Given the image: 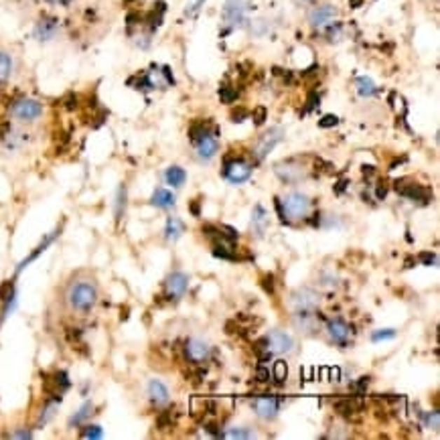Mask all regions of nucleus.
I'll list each match as a JSON object with an SVG mask.
<instances>
[{
  "label": "nucleus",
  "instance_id": "nucleus-33",
  "mask_svg": "<svg viewBox=\"0 0 440 440\" xmlns=\"http://www.w3.org/2000/svg\"><path fill=\"white\" fill-rule=\"evenodd\" d=\"M337 124H339V118L333 114H326L319 120V126L321 128H331V126H337Z\"/></svg>",
  "mask_w": 440,
  "mask_h": 440
},
{
  "label": "nucleus",
  "instance_id": "nucleus-37",
  "mask_svg": "<svg viewBox=\"0 0 440 440\" xmlns=\"http://www.w3.org/2000/svg\"><path fill=\"white\" fill-rule=\"evenodd\" d=\"M268 376H270L268 367L262 364L258 367V371H256V380H258V382H268Z\"/></svg>",
  "mask_w": 440,
  "mask_h": 440
},
{
  "label": "nucleus",
  "instance_id": "nucleus-1",
  "mask_svg": "<svg viewBox=\"0 0 440 440\" xmlns=\"http://www.w3.org/2000/svg\"><path fill=\"white\" fill-rule=\"evenodd\" d=\"M65 301L71 310L76 312H90L97 305V287L94 280L88 278H79L74 280L67 292H65Z\"/></svg>",
  "mask_w": 440,
  "mask_h": 440
},
{
  "label": "nucleus",
  "instance_id": "nucleus-29",
  "mask_svg": "<svg viewBox=\"0 0 440 440\" xmlns=\"http://www.w3.org/2000/svg\"><path fill=\"white\" fill-rule=\"evenodd\" d=\"M124 209H126V187L122 185V187L118 189V197H116V217H118V219L122 217Z\"/></svg>",
  "mask_w": 440,
  "mask_h": 440
},
{
  "label": "nucleus",
  "instance_id": "nucleus-41",
  "mask_svg": "<svg viewBox=\"0 0 440 440\" xmlns=\"http://www.w3.org/2000/svg\"><path fill=\"white\" fill-rule=\"evenodd\" d=\"M248 116V112H244V110H238V112H233V122H244V118Z\"/></svg>",
  "mask_w": 440,
  "mask_h": 440
},
{
  "label": "nucleus",
  "instance_id": "nucleus-25",
  "mask_svg": "<svg viewBox=\"0 0 440 440\" xmlns=\"http://www.w3.org/2000/svg\"><path fill=\"white\" fill-rule=\"evenodd\" d=\"M92 414H94V404L85 402V404H83V406H81V408H79V410H77L76 414L71 416V420H69V424H71V426H81L83 422L88 420L90 416H92Z\"/></svg>",
  "mask_w": 440,
  "mask_h": 440
},
{
  "label": "nucleus",
  "instance_id": "nucleus-31",
  "mask_svg": "<svg viewBox=\"0 0 440 440\" xmlns=\"http://www.w3.org/2000/svg\"><path fill=\"white\" fill-rule=\"evenodd\" d=\"M102 428L99 426H83V430H81V436L83 439H102Z\"/></svg>",
  "mask_w": 440,
  "mask_h": 440
},
{
  "label": "nucleus",
  "instance_id": "nucleus-14",
  "mask_svg": "<svg viewBox=\"0 0 440 440\" xmlns=\"http://www.w3.org/2000/svg\"><path fill=\"white\" fill-rule=\"evenodd\" d=\"M278 406L280 402L274 396H260L254 400V410L258 412V416H262L266 420H272L278 414Z\"/></svg>",
  "mask_w": 440,
  "mask_h": 440
},
{
  "label": "nucleus",
  "instance_id": "nucleus-7",
  "mask_svg": "<svg viewBox=\"0 0 440 440\" xmlns=\"http://www.w3.org/2000/svg\"><path fill=\"white\" fill-rule=\"evenodd\" d=\"M282 138H284V130H282V128H278V126H276V128H270L268 132L258 140V144H256V149H254V156H256V160L266 158V156L274 151V146H276Z\"/></svg>",
  "mask_w": 440,
  "mask_h": 440
},
{
  "label": "nucleus",
  "instance_id": "nucleus-16",
  "mask_svg": "<svg viewBox=\"0 0 440 440\" xmlns=\"http://www.w3.org/2000/svg\"><path fill=\"white\" fill-rule=\"evenodd\" d=\"M326 333H329V337H331L335 343L345 345L347 343V339H349L351 329H349V325H347L345 321H341V319H333V321L326 323Z\"/></svg>",
  "mask_w": 440,
  "mask_h": 440
},
{
  "label": "nucleus",
  "instance_id": "nucleus-8",
  "mask_svg": "<svg viewBox=\"0 0 440 440\" xmlns=\"http://www.w3.org/2000/svg\"><path fill=\"white\" fill-rule=\"evenodd\" d=\"M59 33V20L51 15H43L41 19L35 22V29H33V35L41 43H47L51 39L57 37Z\"/></svg>",
  "mask_w": 440,
  "mask_h": 440
},
{
  "label": "nucleus",
  "instance_id": "nucleus-28",
  "mask_svg": "<svg viewBox=\"0 0 440 440\" xmlns=\"http://www.w3.org/2000/svg\"><path fill=\"white\" fill-rule=\"evenodd\" d=\"M288 378V364L287 362H282V359H278V362H274V380L278 383H284Z\"/></svg>",
  "mask_w": 440,
  "mask_h": 440
},
{
  "label": "nucleus",
  "instance_id": "nucleus-42",
  "mask_svg": "<svg viewBox=\"0 0 440 440\" xmlns=\"http://www.w3.org/2000/svg\"><path fill=\"white\" fill-rule=\"evenodd\" d=\"M385 193H387V187H385V183H380V187L376 189V195H378V199H383V197H385Z\"/></svg>",
  "mask_w": 440,
  "mask_h": 440
},
{
  "label": "nucleus",
  "instance_id": "nucleus-19",
  "mask_svg": "<svg viewBox=\"0 0 440 440\" xmlns=\"http://www.w3.org/2000/svg\"><path fill=\"white\" fill-rule=\"evenodd\" d=\"M252 228H254V231L258 235H262L266 231V228H268V213L260 205H256L254 211H252Z\"/></svg>",
  "mask_w": 440,
  "mask_h": 440
},
{
  "label": "nucleus",
  "instance_id": "nucleus-18",
  "mask_svg": "<svg viewBox=\"0 0 440 440\" xmlns=\"http://www.w3.org/2000/svg\"><path fill=\"white\" fill-rule=\"evenodd\" d=\"M292 303L296 305V310H315L317 306V296L310 290H301L292 296Z\"/></svg>",
  "mask_w": 440,
  "mask_h": 440
},
{
  "label": "nucleus",
  "instance_id": "nucleus-17",
  "mask_svg": "<svg viewBox=\"0 0 440 440\" xmlns=\"http://www.w3.org/2000/svg\"><path fill=\"white\" fill-rule=\"evenodd\" d=\"M149 398L156 406H163V404L169 402V390H167V385L163 382H158V380H151L149 382Z\"/></svg>",
  "mask_w": 440,
  "mask_h": 440
},
{
  "label": "nucleus",
  "instance_id": "nucleus-40",
  "mask_svg": "<svg viewBox=\"0 0 440 440\" xmlns=\"http://www.w3.org/2000/svg\"><path fill=\"white\" fill-rule=\"evenodd\" d=\"M264 288H266L268 292H274V276H272V274L264 276Z\"/></svg>",
  "mask_w": 440,
  "mask_h": 440
},
{
  "label": "nucleus",
  "instance_id": "nucleus-32",
  "mask_svg": "<svg viewBox=\"0 0 440 440\" xmlns=\"http://www.w3.org/2000/svg\"><path fill=\"white\" fill-rule=\"evenodd\" d=\"M396 337V331L394 329H383V331H378L371 335V339L378 343V341H385V339H394Z\"/></svg>",
  "mask_w": 440,
  "mask_h": 440
},
{
  "label": "nucleus",
  "instance_id": "nucleus-2",
  "mask_svg": "<svg viewBox=\"0 0 440 440\" xmlns=\"http://www.w3.org/2000/svg\"><path fill=\"white\" fill-rule=\"evenodd\" d=\"M43 112H45L43 104L35 97L20 96L17 99H13V104L8 106V114L19 124H33L43 116Z\"/></svg>",
  "mask_w": 440,
  "mask_h": 440
},
{
  "label": "nucleus",
  "instance_id": "nucleus-36",
  "mask_svg": "<svg viewBox=\"0 0 440 440\" xmlns=\"http://www.w3.org/2000/svg\"><path fill=\"white\" fill-rule=\"evenodd\" d=\"M254 122H256V126H262L264 124V120H266V108H256V112H254Z\"/></svg>",
  "mask_w": 440,
  "mask_h": 440
},
{
  "label": "nucleus",
  "instance_id": "nucleus-23",
  "mask_svg": "<svg viewBox=\"0 0 440 440\" xmlns=\"http://www.w3.org/2000/svg\"><path fill=\"white\" fill-rule=\"evenodd\" d=\"M165 179L172 187H183V183L187 181V172L183 171L181 167H169L165 172Z\"/></svg>",
  "mask_w": 440,
  "mask_h": 440
},
{
  "label": "nucleus",
  "instance_id": "nucleus-34",
  "mask_svg": "<svg viewBox=\"0 0 440 440\" xmlns=\"http://www.w3.org/2000/svg\"><path fill=\"white\" fill-rule=\"evenodd\" d=\"M228 436H230V439H252L254 434H252L249 430H242V428H233V430H230V432H228Z\"/></svg>",
  "mask_w": 440,
  "mask_h": 440
},
{
  "label": "nucleus",
  "instance_id": "nucleus-22",
  "mask_svg": "<svg viewBox=\"0 0 440 440\" xmlns=\"http://www.w3.org/2000/svg\"><path fill=\"white\" fill-rule=\"evenodd\" d=\"M13 76V57L6 51H0V85H4Z\"/></svg>",
  "mask_w": 440,
  "mask_h": 440
},
{
  "label": "nucleus",
  "instance_id": "nucleus-24",
  "mask_svg": "<svg viewBox=\"0 0 440 440\" xmlns=\"http://www.w3.org/2000/svg\"><path fill=\"white\" fill-rule=\"evenodd\" d=\"M57 235H59V231H53L51 235H47V238L43 240V244H41V246H39V248L35 249V252H33V254H31V256H29L27 260H22V262H20V266H19V268H17V272H20V270L25 268V266H27L29 262H33V260H37V256H41V254L45 252V248H49V246L53 244V240H55Z\"/></svg>",
  "mask_w": 440,
  "mask_h": 440
},
{
  "label": "nucleus",
  "instance_id": "nucleus-27",
  "mask_svg": "<svg viewBox=\"0 0 440 440\" xmlns=\"http://www.w3.org/2000/svg\"><path fill=\"white\" fill-rule=\"evenodd\" d=\"M335 410H337L341 416H351V414H355V412L359 410V404L355 402V400H349V398H345V400L335 402Z\"/></svg>",
  "mask_w": 440,
  "mask_h": 440
},
{
  "label": "nucleus",
  "instance_id": "nucleus-46",
  "mask_svg": "<svg viewBox=\"0 0 440 440\" xmlns=\"http://www.w3.org/2000/svg\"><path fill=\"white\" fill-rule=\"evenodd\" d=\"M191 211H193V213H195V215H199V205H197V201H193Z\"/></svg>",
  "mask_w": 440,
  "mask_h": 440
},
{
  "label": "nucleus",
  "instance_id": "nucleus-20",
  "mask_svg": "<svg viewBox=\"0 0 440 440\" xmlns=\"http://www.w3.org/2000/svg\"><path fill=\"white\" fill-rule=\"evenodd\" d=\"M151 203L154 207H160V209H167V207H172L174 205V195L167 189H156L151 197Z\"/></svg>",
  "mask_w": 440,
  "mask_h": 440
},
{
  "label": "nucleus",
  "instance_id": "nucleus-10",
  "mask_svg": "<svg viewBox=\"0 0 440 440\" xmlns=\"http://www.w3.org/2000/svg\"><path fill=\"white\" fill-rule=\"evenodd\" d=\"M396 191L400 193L402 197H406V199L422 203V205L430 203V199H432V191L430 189H426L422 185H402V181L400 183L396 181Z\"/></svg>",
  "mask_w": 440,
  "mask_h": 440
},
{
  "label": "nucleus",
  "instance_id": "nucleus-11",
  "mask_svg": "<svg viewBox=\"0 0 440 440\" xmlns=\"http://www.w3.org/2000/svg\"><path fill=\"white\" fill-rule=\"evenodd\" d=\"M187 287H189V276L183 274V272H172L171 276L165 280V290L174 301H179L187 292Z\"/></svg>",
  "mask_w": 440,
  "mask_h": 440
},
{
  "label": "nucleus",
  "instance_id": "nucleus-12",
  "mask_svg": "<svg viewBox=\"0 0 440 440\" xmlns=\"http://www.w3.org/2000/svg\"><path fill=\"white\" fill-rule=\"evenodd\" d=\"M209 345L205 343L203 339H189L187 343H185V355H187V359L193 362V364H203V362H207L209 359Z\"/></svg>",
  "mask_w": 440,
  "mask_h": 440
},
{
  "label": "nucleus",
  "instance_id": "nucleus-30",
  "mask_svg": "<svg viewBox=\"0 0 440 440\" xmlns=\"http://www.w3.org/2000/svg\"><path fill=\"white\" fill-rule=\"evenodd\" d=\"M424 422H426V426H428V428H432L434 432H439V428H440V414H439V410H434V412L426 414V418H424Z\"/></svg>",
  "mask_w": 440,
  "mask_h": 440
},
{
  "label": "nucleus",
  "instance_id": "nucleus-13",
  "mask_svg": "<svg viewBox=\"0 0 440 440\" xmlns=\"http://www.w3.org/2000/svg\"><path fill=\"white\" fill-rule=\"evenodd\" d=\"M193 144H195V149H197L199 158H205V160L213 158L215 153H217V149H219V142H217V138H215L213 132H205L201 138H197Z\"/></svg>",
  "mask_w": 440,
  "mask_h": 440
},
{
  "label": "nucleus",
  "instance_id": "nucleus-9",
  "mask_svg": "<svg viewBox=\"0 0 440 440\" xmlns=\"http://www.w3.org/2000/svg\"><path fill=\"white\" fill-rule=\"evenodd\" d=\"M276 174L284 181V183H296L301 179H305L306 171L303 169V165H298L296 160H284V163H278L274 167Z\"/></svg>",
  "mask_w": 440,
  "mask_h": 440
},
{
  "label": "nucleus",
  "instance_id": "nucleus-26",
  "mask_svg": "<svg viewBox=\"0 0 440 440\" xmlns=\"http://www.w3.org/2000/svg\"><path fill=\"white\" fill-rule=\"evenodd\" d=\"M355 85H357V94H359L362 97H371L376 92H378L376 83H373L369 77H357Z\"/></svg>",
  "mask_w": 440,
  "mask_h": 440
},
{
  "label": "nucleus",
  "instance_id": "nucleus-35",
  "mask_svg": "<svg viewBox=\"0 0 440 440\" xmlns=\"http://www.w3.org/2000/svg\"><path fill=\"white\" fill-rule=\"evenodd\" d=\"M219 96H221V99H224L226 104H230V102H233V99L238 97V94H235V90H231V88H221Z\"/></svg>",
  "mask_w": 440,
  "mask_h": 440
},
{
  "label": "nucleus",
  "instance_id": "nucleus-43",
  "mask_svg": "<svg viewBox=\"0 0 440 440\" xmlns=\"http://www.w3.org/2000/svg\"><path fill=\"white\" fill-rule=\"evenodd\" d=\"M367 385H369V378H362V380L357 382V392L362 394V392H364Z\"/></svg>",
  "mask_w": 440,
  "mask_h": 440
},
{
  "label": "nucleus",
  "instance_id": "nucleus-38",
  "mask_svg": "<svg viewBox=\"0 0 440 440\" xmlns=\"http://www.w3.org/2000/svg\"><path fill=\"white\" fill-rule=\"evenodd\" d=\"M420 262L430 266V264H436V256L434 254H428V252H422L420 254Z\"/></svg>",
  "mask_w": 440,
  "mask_h": 440
},
{
  "label": "nucleus",
  "instance_id": "nucleus-6",
  "mask_svg": "<svg viewBox=\"0 0 440 440\" xmlns=\"http://www.w3.org/2000/svg\"><path fill=\"white\" fill-rule=\"evenodd\" d=\"M248 2L246 0H228L224 6V22L230 27H242L246 22Z\"/></svg>",
  "mask_w": 440,
  "mask_h": 440
},
{
  "label": "nucleus",
  "instance_id": "nucleus-47",
  "mask_svg": "<svg viewBox=\"0 0 440 440\" xmlns=\"http://www.w3.org/2000/svg\"><path fill=\"white\" fill-rule=\"evenodd\" d=\"M373 167H364V174H373Z\"/></svg>",
  "mask_w": 440,
  "mask_h": 440
},
{
  "label": "nucleus",
  "instance_id": "nucleus-21",
  "mask_svg": "<svg viewBox=\"0 0 440 440\" xmlns=\"http://www.w3.org/2000/svg\"><path fill=\"white\" fill-rule=\"evenodd\" d=\"M183 231H185V224L179 219V217H169L167 219V228H165V238L169 240V242H174V240H179L181 235H183Z\"/></svg>",
  "mask_w": 440,
  "mask_h": 440
},
{
  "label": "nucleus",
  "instance_id": "nucleus-4",
  "mask_svg": "<svg viewBox=\"0 0 440 440\" xmlns=\"http://www.w3.org/2000/svg\"><path fill=\"white\" fill-rule=\"evenodd\" d=\"M252 165L244 158H226L224 160V177L231 183H244L252 177Z\"/></svg>",
  "mask_w": 440,
  "mask_h": 440
},
{
  "label": "nucleus",
  "instance_id": "nucleus-44",
  "mask_svg": "<svg viewBox=\"0 0 440 440\" xmlns=\"http://www.w3.org/2000/svg\"><path fill=\"white\" fill-rule=\"evenodd\" d=\"M47 2H51V4H59V6H67L71 0H47Z\"/></svg>",
  "mask_w": 440,
  "mask_h": 440
},
{
  "label": "nucleus",
  "instance_id": "nucleus-5",
  "mask_svg": "<svg viewBox=\"0 0 440 440\" xmlns=\"http://www.w3.org/2000/svg\"><path fill=\"white\" fill-rule=\"evenodd\" d=\"M339 11L333 4H319L308 13V22L312 29H326L337 19Z\"/></svg>",
  "mask_w": 440,
  "mask_h": 440
},
{
  "label": "nucleus",
  "instance_id": "nucleus-39",
  "mask_svg": "<svg viewBox=\"0 0 440 440\" xmlns=\"http://www.w3.org/2000/svg\"><path fill=\"white\" fill-rule=\"evenodd\" d=\"M11 436H13V439H31L33 432H31V430H17V432H13Z\"/></svg>",
  "mask_w": 440,
  "mask_h": 440
},
{
  "label": "nucleus",
  "instance_id": "nucleus-15",
  "mask_svg": "<svg viewBox=\"0 0 440 440\" xmlns=\"http://www.w3.org/2000/svg\"><path fill=\"white\" fill-rule=\"evenodd\" d=\"M266 339H268L270 349L276 351V353H290L292 347H294L292 337L288 333H284V331H272Z\"/></svg>",
  "mask_w": 440,
  "mask_h": 440
},
{
  "label": "nucleus",
  "instance_id": "nucleus-3",
  "mask_svg": "<svg viewBox=\"0 0 440 440\" xmlns=\"http://www.w3.org/2000/svg\"><path fill=\"white\" fill-rule=\"evenodd\" d=\"M280 209L284 215V224H290V219L306 217V213L310 209V199L301 191L288 193L284 199H280Z\"/></svg>",
  "mask_w": 440,
  "mask_h": 440
},
{
  "label": "nucleus",
  "instance_id": "nucleus-45",
  "mask_svg": "<svg viewBox=\"0 0 440 440\" xmlns=\"http://www.w3.org/2000/svg\"><path fill=\"white\" fill-rule=\"evenodd\" d=\"M331 380H333V382L339 380V369H333V371H331Z\"/></svg>",
  "mask_w": 440,
  "mask_h": 440
}]
</instances>
